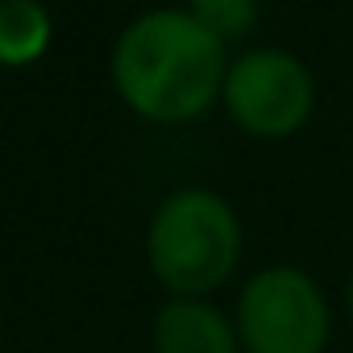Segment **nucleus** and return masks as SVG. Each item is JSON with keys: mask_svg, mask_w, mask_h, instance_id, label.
Instances as JSON below:
<instances>
[{"mask_svg": "<svg viewBox=\"0 0 353 353\" xmlns=\"http://www.w3.org/2000/svg\"><path fill=\"white\" fill-rule=\"evenodd\" d=\"M154 353H245L233 312L200 295H166L150 320Z\"/></svg>", "mask_w": 353, "mask_h": 353, "instance_id": "39448f33", "label": "nucleus"}, {"mask_svg": "<svg viewBox=\"0 0 353 353\" xmlns=\"http://www.w3.org/2000/svg\"><path fill=\"white\" fill-rule=\"evenodd\" d=\"M345 312H349V324H353V270H349V283H345Z\"/></svg>", "mask_w": 353, "mask_h": 353, "instance_id": "6e6552de", "label": "nucleus"}, {"mask_svg": "<svg viewBox=\"0 0 353 353\" xmlns=\"http://www.w3.org/2000/svg\"><path fill=\"white\" fill-rule=\"evenodd\" d=\"M245 250L237 208L200 183L166 192L145 225V266L166 295L212 299L233 283Z\"/></svg>", "mask_w": 353, "mask_h": 353, "instance_id": "f03ea898", "label": "nucleus"}, {"mask_svg": "<svg viewBox=\"0 0 353 353\" xmlns=\"http://www.w3.org/2000/svg\"><path fill=\"white\" fill-rule=\"evenodd\" d=\"M54 17L46 0H0V67L26 71L50 54Z\"/></svg>", "mask_w": 353, "mask_h": 353, "instance_id": "423d86ee", "label": "nucleus"}, {"mask_svg": "<svg viewBox=\"0 0 353 353\" xmlns=\"http://www.w3.org/2000/svg\"><path fill=\"white\" fill-rule=\"evenodd\" d=\"M221 108L245 137H295L316 112V75L287 46H245L229 54Z\"/></svg>", "mask_w": 353, "mask_h": 353, "instance_id": "20e7f679", "label": "nucleus"}, {"mask_svg": "<svg viewBox=\"0 0 353 353\" xmlns=\"http://www.w3.org/2000/svg\"><path fill=\"white\" fill-rule=\"evenodd\" d=\"M233 324L245 353H328L336 316L316 274L270 262L237 287Z\"/></svg>", "mask_w": 353, "mask_h": 353, "instance_id": "7ed1b4c3", "label": "nucleus"}, {"mask_svg": "<svg viewBox=\"0 0 353 353\" xmlns=\"http://www.w3.org/2000/svg\"><path fill=\"white\" fill-rule=\"evenodd\" d=\"M229 46L183 5L141 9L108 50L117 100L150 125H192L221 104Z\"/></svg>", "mask_w": 353, "mask_h": 353, "instance_id": "f257e3e1", "label": "nucleus"}, {"mask_svg": "<svg viewBox=\"0 0 353 353\" xmlns=\"http://www.w3.org/2000/svg\"><path fill=\"white\" fill-rule=\"evenodd\" d=\"M183 9L225 46L245 42L258 26V0H183Z\"/></svg>", "mask_w": 353, "mask_h": 353, "instance_id": "0eeeda50", "label": "nucleus"}]
</instances>
